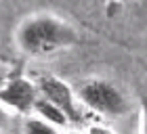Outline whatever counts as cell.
<instances>
[{
    "label": "cell",
    "instance_id": "12",
    "mask_svg": "<svg viewBox=\"0 0 147 134\" xmlns=\"http://www.w3.org/2000/svg\"><path fill=\"white\" fill-rule=\"evenodd\" d=\"M0 134H2V130H0Z\"/></svg>",
    "mask_w": 147,
    "mask_h": 134
},
{
    "label": "cell",
    "instance_id": "1",
    "mask_svg": "<svg viewBox=\"0 0 147 134\" xmlns=\"http://www.w3.org/2000/svg\"><path fill=\"white\" fill-rule=\"evenodd\" d=\"M15 46L23 55L42 59L67 50L80 44V31L76 25L55 13H32L15 27Z\"/></svg>",
    "mask_w": 147,
    "mask_h": 134
},
{
    "label": "cell",
    "instance_id": "4",
    "mask_svg": "<svg viewBox=\"0 0 147 134\" xmlns=\"http://www.w3.org/2000/svg\"><path fill=\"white\" fill-rule=\"evenodd\" d=\"M36 86H38V94L46 100H51V103H55L69 117V122H80L78 98L67 82H63L57 76H40Z\"/></svg>",
    "mask_w": 147,
    "mask_h": 134
},
{
    "label": "cell",
    "instance_id": "2",
    "mask_svg": "<svg viewBox=\"0 0 147 134\" xmlns=\"http://www.w3.org/2000/svg\"><path fill=\"white\" fill-rule=\"evenodd\" d=\"M76 98L86 109L103 117H122L128 111V98L113 82L105 78H90L76 88Z\"/></svg>",
    "mask_w": 147,
    "mask_h": 134
},
{
    "label": "cell",
    "instance_id": "5",
    "mask_svg": "<svg viewBox=\"0 0 147 134\" xmlns=\"http://www.w3.org/2000/svg\"><path fill=\"white\" fill-rule=\"evenodd\" d=\"M36 113V115H40V117H44L46 122H51V124H55V126H59V128H65V126L69 124V117L65 115V113L59 109V107L55 105V103H51V100H46V98H42L38 94V98H36V103H34V109H32Z\"/></svg>",
    "mask_w": 147,
    "mask_h": 134
},
{
    "label": "cell",
    "instance_id": "6",
    "mask_svg": "<svg viewBox=\"0 0 147 134\" xmlns=\"http://www.w3.org/2000/svg\"><path fill=\"white\" fill-rule=\"evenodd\" d=\"M23 134H61V128L51 122H46L40 115H28L23 119Z\"/></svg>",
    "mask_w": 147,
    "mask_h": 134
},
{
    "label": "cell",
    "instance_id": "8",
    "mask_svg": "<svg viewBox=\"0 0 147 134\" xmlns=\"http://www.w3.org/2000/svg\"><path fill=\"white\" fill-rule=\"evenodd\" d=\"M9 122H11V111L0 103V130H4L9 126Z\"/></svg>",
    "mask_w": 147,
    "mask_h": 134
},
{
    "label": "cell",
    "instance_id": "9",
    "mask_svg": "<svg viewBox=\"0 0 147 134\" xmlns=\"http://www.w3.org/2000/svg\"><path fill=\"white\" fill-rule=\"evenodd\" d=\"M11 76H13L11 67H9V65H4V63H0V86H2V84H4Z\"/></svg>",
    "mask_w": 147,
    "mask_h": 134
},
{
    "label": "cell",
    "instance_id": "7",
    "mask_svg": "<svg viewBox=\"0 0 147 134\" xmlns=\"http://www.w3.org/2000/svg\"><path fill=\"white\" fill-rule=\"evenodd\" d=\"M139 132L147 134V94L141 96V115H139Z\"/></svg>",
    "mask_w": 147,
    "mask_h": 134
},
{
    "label": "cell",
    "instance_id": "11",
    "mask_svg": "<svg viewBox=\"0 0 147 134\" xmlns=\"http://www.w3.org/2000/svg\"><path fill=\"white\" fill-rule=\"evenodd\" d=\"M65 134H82V132H78V130H69V132H65Z\"/></svg>",
    "mask_w": 147,
    "mask_h": 134
},
{
    "label": "cell",
    "instance_id": "10",
    "mask_svg": "<svg viewBox=\"0 0 147 134\" xmlns=\"http://www.w3.org/2000/svg\"><path fill=\"white\" fill-rule=\"evenodd\" d=\"M88 134H113V132L109 128H105V126H92Z\"/></svg>",
    "mask_w": 147,
    "mask_h": 134
},
{
    "label": "cell",
    "instance_id": "3",
    "mask_svg": "<svg viewBox=\"0 0 147 134\" xmlns=\"http://www.w3.org/2000/svg\"><path fill=\"white\" fill-rule=\"evenodd\" d=\"M38 98V86L36 82L23 78V76H13L0 86V103H2L11 113H32L34 103Z\"/></svg>",
    "mask_w": 147,
    "mask_h": 134
}]
</instances>
